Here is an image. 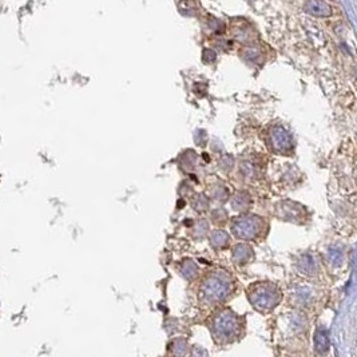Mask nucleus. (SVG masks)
Returning a JSON list of instances; mask_svg holds the SVG:
<instances>
[{
	"label": "nucleus",
	"instance_id": "1",
	"mask_svg": "<svg viewBox=\"0 0 357 357\" xmlns=\"http://www.w3.org/2000/svg\"><path fill=\"white\" fill-rule=\"evenodd\" d=\"M232 285V278L225 270H213L203 278L199 288V296L205 302L216 304L229 296Z\"/></svg>",
	"mask_w": 357,
	"mask_h": 357
},
{
	"label": "nucleus",
	"instance_id": "2",
	"mask_svg": "<svg viewBox=\"0 0 357 357\" xmlns=\"http://www.w3.org/2000/svg\"><path fill=\"white\" fill-rule=\"evenodd\" d=\"M210 329H212L216 341L226 344V342H232L239 337L241 329H242V323L234 312L224 309L214 316L212 323H210Z\"/></svg>",
	"mask_w": 357,
	"mask_h": 357
},
{
	"label": "nucleus",
	"instance_id": "3",
	"mask_svg": "<svg viewBox=\"0 0 357 357\" xmlns=\"http://www.w3.org/2000/svg\"><path fill=\"white\" fill-rule=\"evenodd\" d=\"M247 297L259 312L273 311L281 301V292L272 282H256L247 289Z\"/></svg>",
	"mask_w": 357,
	"mask_h": 357
},
{
	"label": "nucleus",
	"instance_id": "4",
	"mask_svg": "<svg viewBox=\"0 0 357 357\" xmlns=\"http://www.w3.org/2000/svg\"><path fill=\"white\" fill-rule=\"evenodd\" d=\"M264 229V221L259 216L247 214L234 218L232 222V232L237 238L245 241H253L261 236Z\"/></svg>",
	"mask_w": 357,
	"mask_h": 357
},
{
	"label": "nucleus",
	"instance_id": "5",
	"mask_svg": "<svg viewBox=\"0 0 357 357\" xmlns=\"http://www.w3.org/2000/svg\"><path fill=\"white\" fill-rule=\"evenodd\" d=\"M270 146L274 151L288 152L293 148V138L284 127L276 126L269 133Z\"/></svg>",
	"mask_w": 357,
	"mask_h": 357
},
{
	"label": "nucleus",
	"instance_id": "6",
	"mask_svg": "<svg viewBox=\"0 0 357 357\" xmlns=\"http://www.w3.org/2000/svg\"><path fill=\"white\" fill-rule=\"evenodd\" d=\"M232 26L233 38L238 40V42L243 43V44H253V40L256 39L257 34L251 28V24L243 22V20H237L236 23H233Z\"/></svg>",
	"mask_w": 357,
	"mask_h": 357
},
{
	"label": "nucleus",
	"instance_id": "7",
	"mask_svg": "<svg viewBox=\"0 0 357 357\" xmlns=\"http://www.w3.org/2000/svg\"><path fill=\"white\" fill-rule=\"evenodd\" d=\"M281 208H277L278 216L281 220L285 221H294V222H301L304 218V209L302 206L297 205L294 202H282L280 203Z\"/></svg>",
	"mask_w": 357,
	"mask_h": 357
},
{
	"label": "nucleus",
	"instance_id": "8",
	"mask_svg": "<svg viewBox=\"0 0 357 357\" xmlns=\"http://www.w3.org/2000/svg\"><path fill=\"white\" fill-rule=\"evenodd\" d=\"M304 11L316 18H328L332 15L331 6L325 0H307L304 3Z\"/></svg>",
	"mask_w": 357,
	"mask_h": 357
},
{
	"label": "nucleus",
	"instance_id": "9",
	"mask_svg": "<svg viewBox=\"0 0 357 357\" xmlns=\"http://www.w3.org/2000/svg\"><path fill=\"white\" fill-rule=\"evenodd\" d=\"M292 298L298 305H311L315 300V290L308 285H297L293 289Z\"/></svg>",
	"mask_w": 357,
	"mask_h": 357
},
{
	"label": "nucleus",
	"instance_id": "10",
	"mask_svg": "<svg viewBox=\"0 0 357 357\" xmlns=\"http://www.w3.org/2000/svg\"><path fill=\"white\" fill-rule=\"evenodd\" d=\"M251 257H253V249L246 243H239L233 249V261L238 265L249 262Z\"/></svg>",
	"mask_w": 357,
	"mask_h": 357
},
{
	"label": "nucleus",
	"instance_id": "11",
	"mask_svg": "<svg viewBox=\"0 0 357 357\" xmlns=\"http://www.w3.org/2000/svg\"><path fill=\"white\" fill-rule=\"evenodd\" d=\"M298 269L301 270V273L307 274V276H312L315 274L319 269V265H317V261H316V257H313L312 254L307 253L298 260Z\"/></svg>",
	"mask_w": 357,
	"mask_h": 357
},
{
	"label": "nucleus",
	"instance_id": "12",
	"mask_svg": "<svg viewBox=\"0 0 357 357\" xmlns=\"http://www.w3.org/2000/svg\"><path fill=\"white\" fill-rule=\"evenodd\" d=\"M249 206H250V195L245 191H238L233 197L232 208L237 212H245L249 209Z\"/></svg>",
	"mask_w": 357,
	"mask_h": 357
},
{
	"label": "nucleus",
	"instance_id": "13",
	"mask_svg": "<svg viewBox=\"0 0 357 357\" xmlns=\"http://www.w3.org/2000/svg\"><path fill=\"white\" fill-rule=\"evenodd\" d=\"M229 234L225 230H221V229H217L214 230L212 234H210V243L212 246L216 247V249H221V247H225L229 243Z\"/></svg>",
	"mask_w": 357,
	"mask_h": 357
},
{
	"label": "nucleus",
	"instance_id": "14",
	"mask_svg": "<svg viewBox=\"0 0 357 357\" xmlns=\"http://www.w3.org/2000/svg\"><path fill=\"white\" fill-rule=\"evenodd\" d=\"M203 26L206 27V31H208V32H212V34L216 35L224 34L225 28H226L222 20L216 19L213 16H209V18L203 22Z\"/></svg>",
	"mask_w": 357,
	"mask_h": 357
},
{
	"label": "nucleus",
	"instance_id": "15",
	"mask_svg": "<svg viewBox=\"0 0 357 357\" xmlns=\"http://www.w3.org/2000/svg\"><path fill=\"white\" fill-rule=\"evenodd\" d=\"M181 273L186 280H193L198 274V266L191 260H186V261H183L182 266H181Z\"/></svg>",
	"mask_w": 357,
	"mask_h": 357
},
{
	"label": "nucleus",
	"instance_id": "16",
	"mask_svg": "<svg viewBox=\"0 0 357 357\" xmlns=\"http://www.w3.org/2000/svg\"><path fill=\"white\" fill-rule=\"evenodd\" d=\"M178 8L183 15H187V16L197 15V4H195L194 0H179Z\"/></svg>",
	"mask_w": 357,
	"mask_h": 357
},
{
	"label": "nucleus",
	"instance_id": "17",
	"mask_svg": "<svg viewBox=\"0 0 357 357\" xmlns=\"http://www.w3.org/2000/svg\"><path fill=\"white\" fill-rule=\"evenodd\" d=\"M315 342H316V348L321 352H325L329 346V340H328V336L325 333L324 329H319L316 332L315 336Z\"/></svg>",
	"mask_w": 357,
	"mask_h": 357
},
{
	"label": "nucleus",
	"instance_id": "18",
	"mask_svg": "<svg viewBox=\"0 0 357 357\" xmlns=\"http://www.w3.org/2000/svg\"><path fill=\"white\" fill-rule=\"evenodd\" d=\"M191 205H193V208L197 212H203V210L209 208V201H208V197H205L203 194H198V195L193 198Z\"/></svg>",
	"mask_w": 357,
	"mask_h": 357
},
{
	"label": "nucleus",
	"instance_id": "19",
	"mask_svg": "<svg viewBox=\"0 0 357 357\" xmlns=\"http://www.w3.org/2000/svg\"><path fill=\"white\" fill-rule=\"evenodd\" d=\"M342 260H344V254H342V251L338 250V249H331L329 253H328V261L331 262L332 265H341Z\"/></svg>",
	"mask_w": 357,
	"mask_h": 357
},
{
	"label": "nucleus",
	"instance_id": "20",
	"mask_svg": "<svg viewBox=\"0 0 357 357\" xmlns=\"http://www.w3.org/2000/svg\"><path fill=\"white\" fill-rule=\"evenodd\" d=\"M173 345L174 346H171V348H173V353L174 354H185L187 352V342L185 340L178 338V340H175L173 342Z\"/></svg>",
	"mask_w": 357,
	"mask_h": 357
},
{
	"label": "nucleus",
	"instance_id": "21",
	"mask_svg": "<svg viewBox=\"0 0 357 357\" xmlns=\"http://www.w3.org/2000/svg\"><path fill=\"white\" fill-rule=\"evenodd\" d=\"M208 229H209V224H208V221H205V220L198 221L197 226H195V236L205 237V234L208 233Z\"/></svg>",
	"mask_w": 357,
	"mask_h": 357
},
{
	"label": "nucleus",
	"instance_id": "22",
	"mask_svg": "<svg viewBox=\"0 0 357 357\" xmlns=\"http://www.w3.org/2000/svg\"><path fill=\"white\" fill-rule=\"evenodd\" d=\"M228 190H226L224 186H217L213 190V197L217 201H226V199H228Z\"/></svg>",
	"mask_w": 357,
	"mask_h": 357
},
{
	"label": "nucleus",
	"instance_id": "23",
	"mask_svg": "<svg viewBox=\"0 0 357 357\" xmlns=\"http://www.w3.org/2000/svg\"><path fill=\"white\" fill-rule=\"evenodd\" d=\"M212 218H213L216 224H224L226 218H228V213H226V210L224 209H217L214 210L213 214H212Z\"/></svg>",
	"mask_w": 357,
	"mask_h": 357
},
{
	"label": "nucleus",
	"instance_id": "24",
	"mask_svg": "<svg viewBox=\"0 0 357 357\" xmlns=\"http://www.w3.org/2000/svg\"><path fill=\"white\" fill-rule=\"evenodd\" d=\"M232 165H233V158L232 157H224L222 160H221V167H225L226 166V169H228V166H229V169L232 167Z\"/></svg>",
	"mask_w": 357,
	"mask_h": 357
},
{
	"label": "nucleus",
	"instance_id": "25",
	"mask_svg": "<svg viewBox=\"0 0 357 357\" xmlns=\"http://www.w3.org/2000/svg\"><path fill=\"white\" fill-rule=\"evenodd\" d=\"M332 2H334V0H332Z\"/></svg>",
	"mask_w": 357,
	"mask_h": 357
}]
</instances>
